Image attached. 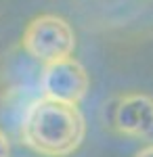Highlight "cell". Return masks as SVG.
Masks as SVG:
<instances>
[{"label":"cell","mask_w":153,"mask_h":157,"mask_svg":"<svg viewBox=\"0 0 153 157\" xmlns=\"http://www.w3.org/2000/svg\"><path fill=\"white\" fill-rule=\"evenodd\" d=\"M86 136V124L76 105L40 98L25 115L19 138L34 153L67 157L78 151Z\"/></svg>","instance_id":"1"},{"label":"cell","mask_w":153,"mask_h":157,"mask_svg":"<svg viewBox=\"0 0 153 157\" xmlns=\"http://www.w3.org/2000/svg\"><path fill=\"white\" fill-rule=\"evenodd\" d=\"M21 44L29 57L42 65H48L61 59H69L73 55L76 34L63 17L40 15L27 23Z\"/></svg>","instance_id":"2"},{"label":"cell","mask_w":153,"mask_h":157,"mask_svg":"<svg viewBox=\"0 0 153 157\" xmlns=\"http://www.w3.org/2000/svg\"><path fill=\"white\" fill-rule=\"evenodd\" d=\"M88 92V73L73 57L44 65L42 97L55 103L78 105Z\"/></svg>","instance_id":"3"},{"label":"cell","mask_w":153,"mask_h":157,"mask_svg":"<svg viewBox=\"0 0 153 157\" xmlns=\"http://www.w3.org/2000/svg\"><path fill=\"white\" fill-rule=\"evenodd\" d=\"M113 126L124 136L153 138V98L141 92L122 97L113 113Z\"/></svg>","instance_id":"4"},{"label":"cell","mask_w":153,"mask_h":157,"mask_svg":"<svg viewBox=\"0 0 153 157\" xmlns=\"http://www.w3.org/2000/svg\"><path fill=\"white\" fill-rule=\"evenodd\" d=\"M11 153V145H9V136L6 132L0 128V157H9Z\"/></svg>","instance_id":"5"},{"label":"cell","mask_w":153,"mask_h":157,"mask_svg":"<svg viewBox=\"0 0 153 157\" xmlns=\"http://www.w3.org/2000/svg\"><path fill=\"white\" fill-rule=\"evenodd\" d=\"M134 157H153V143L147 147H143L141 151H136V155Z\"/></svg>","instance_id":"6"}]
</instances>
